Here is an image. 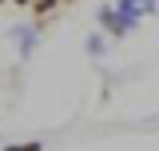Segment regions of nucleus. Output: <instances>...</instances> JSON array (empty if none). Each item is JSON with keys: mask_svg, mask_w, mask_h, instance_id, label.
I'll list each match as a JSON object with an SVG mask.
<instances>
[{"mask_svg": "<svg viewBox=\"0 0 159 151\" xmlns=\"http://www.w3.org/2000/svg\"><path fill=\"white\" fill-rule=\"evenodd\" d=\"M28 4H32V8L40 12V16H44V12H52V8H56L60 0H28Z\"/></svg>", "mask_w": 159, "mask_h": 151, "instance_id": "1", "label": "nucleus"}, {"mask_svg": "<svg viewBox=\"0 0 159 151\" xmlns=\"http://www.w3.org/2000/svg\"><path fill=\"white\" fill-rule=\"evenodd\" d=\"M4 151H44L40 143H20V147H4Z\"/></svg>", "mask_w": 159, "mask_h": 151, "instance_id": "2", "label": "nucleus"}, {"mask_svg": "<svg viewBox=\"0 0 159 151\" xmlns=\"http://www.w3.org/2000/svg\"><path fill=\"white\" fill-rule=\"evenodd\" d=\"M60 4H68V0H60Z\"/></svg>", "mask_w": 159, "mask_h": 151, "instance_id": "3", "label": "nucleus"}]
</instances>
